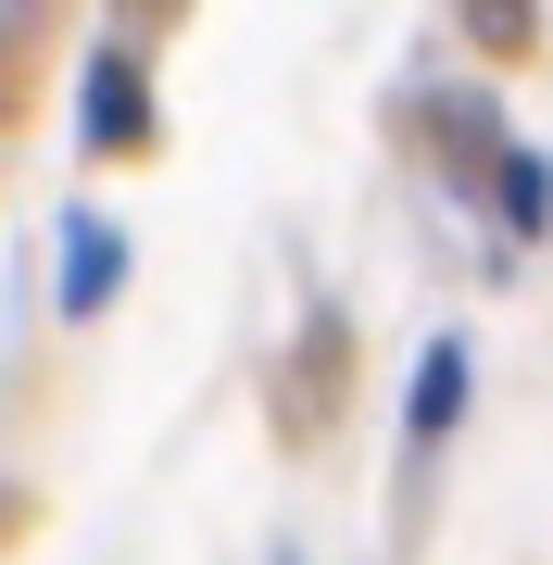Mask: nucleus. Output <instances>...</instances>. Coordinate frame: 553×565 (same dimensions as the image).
Returning <instances> with one entry per match:
<instances>
[{
  "label": "nucleus",
  "instance_id": "5",
  "mask_svg": "<svg viewBox=\"0 0 553 565\" xmlns=\"http://www.w3.org/2000/svg\"><path fill=\"white\" fill-rule=\"evenodd\" d=\"M466 25H478L491 51H529V0H466Z\"/></svg>",
  "mask_w": 553,
  "mask_h": 565
},
{
  "label": "nucleus",
  "instance_id": "3",
  "mask_svg": "<svg viewBox=\"0 0 553 565\" xmlns=\"http://www.w3.org/2000/svg\"><path fill=\"white\" fill-rule=\"evenodd\" d=\"M466 415V340H428V364H415V465H428V440Z\"/></svg>",
  "mask_w": 553,
  "mask_h": 565
},
{
  "label": "nucleus",
  "instance_id": "2",
  "mask_svg": "<svg viewBox=\"0 0 553 565\" xmlns=\"http://www.w3.org/2000/svg\"><path fill=\"white\" fill-rule=\"evenodd\" d=\"M139 63H126V51H102V63H88V139H102V151H139Z\"/></svg>",
  "mask_w": 553,
  "mask_h": 565
},
{
  "label": "nucleus",
  "instance_id": "1",
  "mask_svg": "<svg viewBox=\"0 0 553 565\" xmlns=\"http://www.w3.org/2000/svg\"><path fill=\"white\" fill-rule=\"evenodd\" d=\"M114 277H126V239H114V226L102 214H63V302H114Z\"/></svg>",
  "mask_w": 553,
  "mask_h": 565
},
{
  "label": "nucleus",
  "instance_id": "4",
  "mask_svg": "<svg viewBox=\"0 0 553 565\" xmlns=\"http://www.w3.org/2000/svg\"><path fill=\"white\" fill-rule=\"evenodd\" d=\"M503 214H515V226H541V214H553V189H541V151H503Z\"/></svg>",
  "mask_w": 553,
  "mask_h": 565
}]
</instances>
